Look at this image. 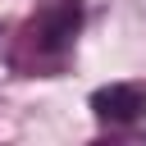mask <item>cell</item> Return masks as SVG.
Returning <instances> with one entry per match:
<instances>
[{"mask_svg": "<svg viewBox=\"0 0 146 146\" xmlns=\"http://www.w3.org/2000/svg\"><path fill=\"white\" fill-rule=\"evenodd\" d=\"M82 5H87V14H96V9H105L110 0H82Z\"/></svg>", "mask_w": 146, "mask_h": 146, "instance_id": "cell-3", "label": "cell"}, {"mask_svg": "<svg viewBox=\"0 0 146 146\" xmlns=\"http://www.w3.org/2000/svg\"><path fill=\"white\" fill-rule=\"evenodd\" d=\"M91 110L105 123H137L146 114V87H137V82H110V87L91 91Z\"/></svg>", "mask_w": 146, "mask_h": 146, "instance_id": "cell-2", "label": "cell"}, {"mask_svg": "<svg viewBox=\"0 0 146 146\" xmlns=\"http://www.w3.org/2000/svg\"><path fill=\"white\" fill-rule=\"evenodd\" d=\"M82 18H87V5H82V0H46V5L36 9V18L27 23V32H32L36 50L59 55V50H68V46H73V36H78Z\"/></svg>", "mask_w": 146, "mask_h": 146, "instance_id": "cell-1", "label": "cell"}]
</instances>
